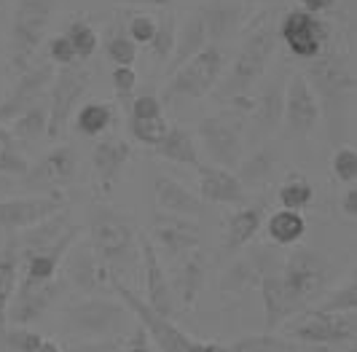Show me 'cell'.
I'll use <instances>...</instances> for the list:
<instances>
[{"label": "cell", "instance_id": "cell-1", "mask_svg": "<svg viewBox=\"0 0 357 352\" xmlns=\"http://www.w3.org/2000/svg\"><path fill=\"white\" fill-rule=\"evenodd\" d=\"M242 8L236 3H207L199 6L191 17L185 19L183 30H178L175 49L167 62V73H175L194 54H199L207 46H215L220 38H226L239 24Z\"/></svg>", "mask_w": 357, "mask_h": 352}, {"label": "cell", "instance_id": "cell-2", "mask_svg": "<svg viewBox=\"0 0 357 352\" xmlns=\"http://www.w3.org/2000/svg\"><path fill=\"white\" fill-rule=\"evenodd\" d=\"M89 247L105 269L119 272V269H132L137 264V256H140L137 231L119 210L107 205H97L89 218Z\"/></svg>", "mask_w": 357, "mask_h": 352}, {"label": "cell", "instance_id": "cell-3", "mask_svg": "<svg viewBox=\"0 0 357 352\" xmlns=\"http://www.w3.org/2000/svg\"><path fill=\"white\" fill-rule=\"evenodd\" d=\"M59 0H17L8 30V62L17 73L33 65L38 46L49 33Z\"/></svg>", "mask_w": 357, "mask_h": 352}, {"label": "cell", "instance_id": "cell-4", "mask_svg": "<svg viewBox=\"0 0 357 352\" xmlns=\"http://www.w3.org/2000/svg\"><path fill=\"white\" fill-rule=\"evenodd\" d=\"M107 282L113 285V291L121 296V304H124L129 312H135L140 325H143L148 336H153V342L161 347V352H229L220 344H213V342H197L191 336H185L178 325L172 323V317H164L159 312H153L148 307V301H143L135 291H129L124 282L119 280L116 272L107 269Z\"/></svg>", "mask_w": 357, "mask_h": 352}, {"label": "cell", "instance_id": "cell-5", "mask_svg": "<svg viewBox=\"0 0 357 352\" xmlns=\"http://www.w3.org/2000/svg\"><path fill=\"white\" fill-rule=\"evenodd\" d=\"M274 52H277V33L268 24L255 27L250 36L242 41L231 71L226 75V81L220 84V97L231 100V97H239V94H250L255 81L266 73Z\"/></svg>", "mask_w": 357, "mask_h": 352}, {"label": "cell", "instance_id": "cell-6", "mask_svg": "<svg viewBox=\"0 0 357 352\" xmlns=\"http://www.w3.org/2000/svg\"><path fill=\"white\" fill-rule=\"evenodd\" d=\"M280 280L285 285L287 296L293 301L296 312H304V307L312 299H317L325 291L328 282V261L322 258L317 250L309 247H296L285 261Z\"/></svg>", "mask_w": 357, "mask_h": 352}, {"label": "cell", "instance_id": "cell-7", "mask_svg": "<svg viewBox=\"0 0 357 352\" xmlns=\"http://www.w3.org/2000/svg\"><path fill=\"white\" fill-rule=\"evenodd\" d=\"M223 73V52L218 46H207L191 59H185L178 71L172 73L169 84L164 89V100L172 103L178 97H194L202 100L215 89Z\"/></svg>", "mask_w": 357, "mask_h": 352}, {"label": "cell", "instance_id": "cell-8", "mask_svg": "<svg viewBox=\"0 0 357 352\" xmlns=\"http://www.w3.org/2000/svg\"><path fill=\"white\" fill-rule=\"evenodd\" d=\"M242 126L245 122H239L231 110L215 113V116H207L199 122V138L218 167H223V170L239 167V161L245 156Z\"/></svg>", "mask_w": 357, "mask_h": 352}, {"label": "cell", "instance_id": "cell-9", "mask_svg": "<svg viewBox=\"0 0 357 352\" xmlns=\"http://www.w3.org/2000/svg\"><path fill=\"white\" fill-rule=\"evenodd\" d=\"M357 331L355 312H304L298 320L287 323V334L304 344H339V342H349Z\"/></svg>", "mask_w": 357, "mask_h": 352}, {"label": "cell", "instance_id": "cell-10", "mask_svg": "<svg viewBox=\"0 0 357 352\" xmlns=\"http://www.w3.org/2000/svg\"><path fill=\"white\" fill-rule=\"evenodd\" d=\"M280 38L287 43L293 57L312 62V59H317L325 52L331 30L314 14H309L304 8H296V11H287L282 22H280Z\"/></svg>", "mask_w": 357, "mask_h": 352}, {"label": "cell", "instance_id": "cell-11", "mask_svg": "<svg viewBox=\"0 0 357 352\" xmlns=\"http://www.w3.org/2000/svg\"><path fill=\"white\" fill-rule=\"evenodd\" d=\"M89 87V71L84 68H62L52 81V108H49V124H46V135L59 138L65 132V126L70 122V113L75 103L84 97V91Z\"/></svg>", "mask_w": 357, "mask_h": 352}, {"label": "cell", "instance_id": "cell-12", "mask_svg": "<svg viewBox=\"0 0 357 352\" xmlns=\"http://www.w3.org/2000/svg\"><path fill=\"white\" fill-rule=\"evenodd\" d=\"M54 81V68L49 62L30 65L24 73H19L17 84L8 91V97L0 103V124L14 122L19 113H24L27 108H33L40 100V94Z\"/></svg>", "mask_w": 357, "mask_h": 352}, {"label": "cell", "instance_id": "cell-13", "mask_svg": "<svg viewBox=\"0 0 357 352\" xmlns=\"http://www.w3.org/2000/svg\"><path fill=\"white\" fill-rule=\"evenodd\" d=\"M282 119L296 135H309L320 122V103H317V94L309 87L304 73H296L287 81Z\"/></svg>", "mask_w": 357, "mask_h": 352}, {"label": "cell", "instance_id": "cell-14", "mask_svg": "<svg viewBox=\"0 0 357 352\" xmlns=\"http://www.w3.org/2000/svg\"><path fill=\"white\" fill-rule=\"evenodd\" d=\"M126 315H129V309L124 304L105 299H86L68 309V323L89 336H105L110 331H116L126 320Z\"/></svg>", "mask_w": 357, "mask_h": 352}, {"label": "cell", "instance_id": "cell-15", "mask_svg": "<svg viewBox=\"0 0 357 352\" xmlns=\"http://www.w3.org/2000/svg\"><path fill=\"white\" fill-rule=\"evenodd\" d=\"M65 210V199L52 196H33V199H0V229L24 231L40 221Z\"/></svg>", "mask_w": 357, "mask_h": 352}, {"label": "cell", "instance_id": "cell-16", "mask_svg": "<svg viewBox=\"0 0 357 352\" xmlns=\"http://www.w3.org/2000/svg\"><path fill=\"white\" fill-rule=\"evenodd\" d=\"M153 240L159 242L172 258L188 256L191 250L202 245V229L194 218H183V215H153Z\"/></svg>", "mask_w": 357, "mask_h": 352}, {"label": "cell", "instance_id": "cell-17", "mask_svg": "<svg viewBox=\"0 0 357 352\" xmlns=\"http://www.w3.org/2000/svg\"><path fill=\"white\" fill-rule=\"evenodd\" d=\"M306 81L325 97H341L355 89V73L344 54H320L312 59Z\"/></svg>", "mask_w": 357, "mask_h": 352}, {"label": "cell", "instance_id": "cell-18", "mask_svg": "<svg viewBox=\"0 0 357 352\" xmlns=\"http://www.w3.org/2000/svg\"><path fill=\"white\" fill-rule=\"evenodd\" d=\"M14 304L8 307V323H17V325H27L38 317L43 315L52 301L59 296V282L49 280V282H30L22 280L14 291Z\"/></svg>", "mask_w": 357, "mask_h": 352}, {"label": "cell", "instance_id": "cell-19", "mask_svg": "<svg viewBox=\"0 0 357 352\" xmlns=\"http://www.w3.org/2000/svg\"><path fill=\"white\" fill-rule=\"evenodd\" d=\"M137 247L143 253V264H145V291H148V307L153 312H159L164 317H172L175 312V301H172V288H169V277L164 274L159 261V253L156 245L140 234L137 237Z\"/></svg>", "mask_w": 357, "mask_h": 352}, {"label": "cell", "instance_id": "cell-20", "mask_svg": "<svg viewBox=\"0 0 357 352\" xmlns=\"http://www.w3.org/2000/svg\"><path fill=\"white\" fill-rule=\"evenodd\" d=\"M132 159V145L121 138H105L94 145L91 151V167H94V175H97V186L100 191L107 194L119 177L124 173L126 161Z\"/></svg>", "mask_w": 357, "mask_h": 352}, {"label": "cell", "instance_id": "cell-21", "mask_svg": "<svg viewBox=\"0 0 357 352\" xmlns=\"http://www.w3.org/2000/svg\"><path fill=\"white\" fill-rule=\"evenodd\" d=\"M199 194L202 202L215 205H239L245 199V186L231 170H223L218 164H199Z\"/></svg>", "mask_w": 357, "mask_h": 352}, {"label": "cell", "instance_id": "cell-22", "mask_svg": "<svg viewBox=\"0 0 357 352\" xmlns=\"http://www.w3.org/2000/svg\"><path fill=\"white\" fill-rule=\"evenodd\" d=\"M78 154L70 145H59L49 154H43L38 164L27 170V183H46V186H65L75 177Z\"/></svg>", "mask_w": 357, "mask_h": 352}, {"label": "cell", "instance_id": "cell-23", "mask_svg": "<svg viewBox=\"0 0 357 352\" xmlns=\"http://www.w3.org/2000/svg\"><path fill=\"white\" fill-rule=\"evenodd\" d=\"M153 194L159 207H164L172 215H183V218H199L204 212V202L199 199L194 191H188L183 183L172 180L169 175L153 177Z\"/></svg>", "mask_w": 357, "mask_h": 352}, {"label": "cell", "instance_id": "cell-24", "mask_svg": "<svg viewBox=\"0 0 357 352\" xmlns=\"http://www.w3.org/2000/svg\"><path fill=\"white\" fill-rule=\"evenodd\" d=\"M204 264H207V258H204L202 247H197L188 256H183V266H178V272H175L172 285L178 291L183 309H194L202 291H204V277H207V266Z\"/></svg>", "mask_w": 357, "mask_h": 352}, {"label": "cell", "instance_id": "cell-25", "mask_svg": "<svg viewBox=\"0 0 357 352\" xmlns=\"http://www.w3.org/2000/svg\"><path fill=\"white\" fill-rule=\"evenodd\" d=\"M282 272V269H280ZM280 272H268L258 277V288H261V299H264V323L268 331H274L282 320L296 315V307L287 296L285 285L280 280Z\"/></svg>", "mask_w": 357, "mask_h": 352}, {"label": "cell", "instance_id": "cell-26", "mask_svg": "<svg viewBox=\"0 0 357 352\" xmlns=\"http://www.w3.org/2000/svg\"><path fill=\"white\" fill-rule=\"evenodd\" d=\"M19 266H22L19 240L11 234L6 245L0 247V331L8 325V307L19 285Z\"/></svg>", "mask_w": 357, "mask_h": 352}, {"label": "cell", "instance_id": "cell-27", "mask_svg": "<svg viewBox=\"0 0 357 352\" xmlns=\"http://www.w3.org/2000/svg\"><path fill=\"white\" fill-rule=\"evenodd\" d=\"M68 229H70V223H68V212L65 210H59L52 218H46V221H40L36 226L24 229V234L17 237L19 256H27V253H36V250H43V247H52Z\"/></svg>", "mask_w": 357, "mask_h": 352}, {"label": "cell", "instance_id": "cell-28", "mask_svg": "<svg viewBox=\"0 0 357 352\" xmlns=\"http://www.w3.org/2000/svg\"><path fill=\"white\" fill-rule=\"evenodd\" d=\"M156 154L167 161H178V164H188V167H199V151L194 135L185 126H167V135L159 140V145H153Z\"/></svg>", "mask_w": 357, "mask_h": 352}, {"label": "cell", "instance_id": "cell-29", "mask_svg": "<svg viewBox=\"0 0 357 352\" xmlns=\"http://www.w3.org/2000/svg\"><path fill=\"white\" fill-rule=\"evenodd\" d=\"M264 226V207L261 205H250V207H239L229 218V226H226V250H239L250 242L252 237L258 234V229Z\"/></svg>", "mask_w": 357, "mask_h": 352}, {"label": "cell", "instance_id": "cell-30", "mask_svg": "<svg viewBox=\"0 0 357 352\" xmlns=\"http://www.w3.org/2000/svg\"><path fill=\"white\" fill-rule=\"evenodd\" d=\"M277 151L274 148H261V151H255L252 156H248L245 161H239V167H236V177H239V183L245 186V189H258V186H264L271 180L274 175V170H277Z\"/></svg>", "mask_w": 357, "mask_h": 352}, {"label": "cell", "instance_id": "cell-31", "mask_svg": "<svg viewBox=\"0 0 357 352\" xmlns=\"http://www.w3.org/2000/svg\"><path fill=\"white\" fill-rule=\"evenodd\" d=\"M266 231H268V240L274 245H293V242H298L306 234V218L298 210L282 207V210L268 215Z\"/></svg>", "mask_w": 357, "mask_h": 352}, {"label": "cell", "instance_id": "cell-32", "mask_svg": "<svg viewBox=\"0 0 357 352\" xmlns=\"http://www.w3.org/2000/svg\"><path fill=\"white\" fill-rule=\"evenodd\" d=\"M70 280L75 285H81L84 291H97V285L107 282V269L100 264V258L94 256V250L89 245L75 253L70 264Z\"/></svg>", "mask_w": 357, "mask_h": 352}, {"label": "cell", "instance_id": "cell-33", "mask_svg": "<svg viewBox=\"0 0 357 352\" xmlns=\"http://www.w3.org/2000/svg\"><path fill=\"white\" fill-rule=\"evenodd\" d=\"M282 108H285V91L274 84V87L266 89L264 94L255 97L252 119L258 122V126H261L264 132H271V129L280 124V119H282Z\"/></svg>", "mask_w": 357, "mask_h": 352}, {"label": "cell", "instance_id": "cell-34", "mask_svg": "<svg viewBox=\"0 0 357 352\" xmlns=\"http://www.w3.org/2000/svg\"><path fill=\"white\" fill-rule=\"evenodd\" d=\"M110 122H113V105H107V103H86L75 116L78 132L86 135V138L102 135L110 126Z\"/></svg>", "mask_w": 357, "mask_h": 352}, {"label": "cell", "instance_id": "cell-35", "mask_svg": "<svg viewBox=\"0 0 357 352\" xmlns=\"http://www.w3.org/2000/svg\"><path fill=\"white\" fill-rule=\"evenodd\" d=\"M46 124H49V110L36 103L24 113H19L8 126V132H14V138H19V140H38L46 135Z\"/></svg>", "mask_w": 357, "mask_h": 352}, {"label": "cell", "instance_id": "cell-36", "mask_svg": "<svg viewBox=\"0 0 357 352\" xmlns=\"http://www.w3.org/2000/svg\"><path fill=\"white\" fill-rule=\"evenodd\" d=\"M175 38H178V19H175V14H164L161 19H156V33H153V41L148 43L156 62H161V65L169 62L172 49H175Z\"/></svg>", "mask_w": 357, "mask_h": 352}, {"label": "cell", "instance_id": "cell-37", "mask_svg": "<svg viewBox=\"0 0 357 352\" xmlns=\"http://www.w3.org/2000/svg\"><path fill=\"white\" fill-rule=\"evenodd\" d=\"M312 196H314L312 183H309L304 175H290L285 183L280 186V191H277L280 205L287 207V210H301V207H306V205L312 202Z\"/></svg>", "mask_w": 357, "mask_h": 352}, {"label": "cell", "instance_id": "cell-38", "mask_svg": "<svg viewBox=\"0 0 357 352\" xmlns=\"http://www.w3.org/2000/svg\"><path fill=\"white\" fill-rule=\"evenodd\" d=\"M252 285H258V272H255V266H252L250 258L234 261V264L226 269L223 280H220L223 293H245V291H250Z\"/></svg>", "mask_w": 357, "mask_h": 352}, {"label": "cell", "instance_id": "cell-39", "mask_svg": "<svg viewBox=\"0 0 357 352\" xmlns=\"http://www.w3.org/2000/svg\"><path fill=\"white\" fill-rule=\"evenodd\" d=\"M105 54L113 65H132L137 57V43L121 30V24H116L105 38Z\"/></svg>", "mask_w": 357, "mask_h": 352}, {"label": "cell", "instance_id": "cell-40", "mask_svg": "<svg viewBox=\"0 0 357 352\" xmlns=\"http://www.w3.org/2000/svg\"><path fill=\"white\" fill-rule=\"evenodd\" d=\"M65 38L70 41L75 59H89L91 54L97 52V33L91 30L89 22H84V19L70 22L68 30H65Z\"/></svg>", "mask_w": 357, "mask_h": 352}, {"label": "cell", "instance_id": "cell-41", "mask_svg": "<svg viewBox=\"0 0 357 352\" xmlns=\"http://www.w3.org/2000/svg\"><path fill=\"white\" fill-rule=\"evenodd\" d=\"M167 126L169 124L164 122V116H159V119H135V116H129L132 138L145 142V145H159V140L167 135Z\"/></svg>", "mask_w": 357, "mask_h": 352}, {"label": "cell", "instance_id": "cell-42", "mask_svg": "<svg viewBox=\"0 0 357 352\" xmlns=\"http://www.w3.org/2000/svg\"><path fill=\"white\" fill-rule=\"evenodd\" d=\"M293 347L287 344L285 339L271 334L261 336H248V339H239L236 344L229 347V352H290Z\"/></svg>", "mask_w": 357, "mask_h": 352}, {"label": "cell", "instance_id": "cell-43", "mask_svg": "<svg viewBox=\"0 0 357 352\" xmlns=\"http://www.w3.org/2000/svg\"><path fill=\"white\" fill-rule=\"evenodd\" d=\"M320 312H355L357 309V285L355 280L341 285L336 293H331L328 299L317 307Z\"/></svg>", "mask_w": 357, "mask_h": 352}, {"label": "cell", "instance_id": "cell-44", "mask_svg": "<svg viewBox=\"0 0 357 352\" xmlns=\"http://www.w3.org/2000/svg\"><path fill=\"white\" fill-rule=\"evenodd\" d=\"M110 81H113V89H116V97L126 103L132 97V91L137 87V73L132 65H116L113 73H110Z\"/></svg>", "mask_w": 357, "mask_h": 352}, {"label": "cell", "instance_id": "cell-45", "mask_svg": "<svg viewBox=\"0 0 357 352\" xmlns=\"http://www.w3.org/2000/svg\"><path fill=\"white\" fill-rule=\"evenodd\" d=\"M153 33H156V19L148 17V14H135L126 24V36L140 46H148L153 41Z\"/></svg>", "mask_w": 357, "mask_h": 352}, {"label": "cell", "instance_id": "cell-46", "mask_svg": "<svg viewBox=\"0 0 357 352\" xmlns=\"http://www.w3.org/2000/svg\"><path fill=\"white\" fill-rule=\"evenodd\" d=\"M30 164L19 151L11 148V142H0V173L3 175H27Z\"/></svg>", "mask_w": 357, "mask_h": 352}, {"label": "cell", "instance_id": "cell-47", "mask_svg": "<svg viewBox=\"0 0 357 352\" xmlns=\"http://www.w3.org/2000/svg\"><path fill=\"white\" fill-rule=\"evenodd\" d=\"M333 173H336V177L339 180H344V183H355L357 177V154L355 148H339L336 151V156H333Z\"/></svg>", "mask_w": 357, "mask_h": 352}, {"label": "cell", "instance_id": "cell-48", "mask_svg": "<svg viewBox=\"0 0 357 352\" xmlns=\"http://www.w3.org/2000/svg\"><path fill=\"white\" fill-rule=\"evenodd\" d=\"M6 342H8L11 350L17 352H36L43 342V336L36 334V331H27V328H14V331L6 334Z\"/></svg>", "mask_w": 357, "mask_h": 352}, {"label": "cell", "instance_id": "cell-49", "mask_svg": "<svg viewBox=\"0 0 357 352\" xmlns=\"http://www.w3.org/2000/svg\"><path fill=\"white\" fill-rule=\"evenodd\" d=\"M49 59H52L54 65H59V68H70L75 65L78 59H75V52H73L70 41L65 36H56L49 41Z\"/></svg>", "mask_w": 357, "mask_h": 352}, {"label": "cell", "instance_id": "cell-50", "mask_svg": "<svg viewBox=\"0 0 357 352\" xmlns=\"http://www.w3.org/2000/svg\"><path fill=\"white\" fill-rule=\"evenodd\" d=\"M129 110H132L135 119H159L161 103H159V97H153V94H143V97H137V100L132 103Z\"/></svg>", "mask_w": 357, "mask_h": 352}, {"label": "cell", "instance_id": "cell-51", "mask_svg": "<svg viewBox=\"0 0 357 352\" xmlns=\"http://www.w3.org/2000/svg\"><path fill=\"white\" fill-rule=\"evenodd\" d=\"M124 352H151L148 350V331H145L143 325H137L132 334L126 336Z\"/></svg>", "mask_w": 357, "mask_h": 352}, {"label": "cell", "instance_id": "cell-52", "mask_svg": "<svg viewBox=\"0 0 357 352\" xmlns=\"http://www.w3.org/2000/svg\"><path fill=\"white\" fill-rule=\"evenodd\" d=\"M341 210L347 218H357V189H347L341 196Z\"/></svg>", "mask_w": 357, "mask_h": 352}, {"label": "cell", "instance_id": "cell-53", "mask_svg": "<svg viewBox=\"0 0 357 352\" xmlns=\"http://www.w3.org/2000/svg\"><path fill=\"white\" fill-rule=\"evenodd\" d=\"M116 3H129V6H153V8H167V6H175L183 0H116Z\"/></svg>", "mask_w": 357, "mask_h": 352}, {"label": "cell", "instance_id": "cell-54", "mask_svg": "<svg viewBox=\"0 0 357 352\" xmlns=\"http://www.w3.org/2000/svg\"><path fill=\"white\" fill-rule=\"evenodd\" d=\"M301 6H304V11L309 14H317V11H325V8H331L336 0H298Z\"/></svg>", "mask_w": 357, "mask_h": 352}, {"label": "cell", "instance_id": "cell-55", "mask_svg": "<svg viewBox=\"0 0 357 352\" xmlns=\"http://www.w3.org/2000/svg\"><path fill=\"white\" fill-rule=\"evenodd\" d=\"M113 344H81V347H70L65 352H110Z\"/></svg>", "mask_w": 357, "mask_h": 352}, {"label": "cell", "instance_id": "cell-56", "mask_svg": "<svg viewBox=\"0 0 357 352\" xmlns=\"http://www.w3.org/2000/svg\"><path fill=\"white\" fill-rule=\"evenodd\" d=\"M36 352H62V350H59V344H56V342H46V339H43V342H40V347H38Z\"/></svg>", "mask_w": 357, "mask_h": 352}, {"label": "cell", "instance_id": "cell-57", "mask_svg": "<svg viewBox=\"0 0 357 352\" xmlns=\"http://www.w3.org/2000/svg\"><path fill=\"white\" fill-rule=\"evenodd\" d=\"M0 142H14V135H11V132H8L3 124H0Z\"/></svg>", "mask_w": 357, "mask_h": 352}, {"label": "cell", "instance_id": "cell-58", "mask_svg": "<svg viewBox=\"0 0 357 352\" xmlns=\"http://www.w3.org/2000/svg\"><path fill=\"white\" fill-rule=\"evenodd\" d=\"M250 3H274V0H250Z\"/></svg>", "mask_w": 357, "mask_h": 352}, {"label": "cell", "instance_id": "cell-59", "mask_svg": "<svg viewBox=\"0 0 357 352\" xmlns=\"http://www.w3.org/2000/svg\"><path fill=\"white\" fill-rule=\"evenodd\" d=\"M352 352H357V350H352Z\"/></svg>", "mask_w": 357, "mask_h": 352}, {"label": "cell", "instance_id": "cell-60", "mask_svg": "<svg viewBox=\"0 0 357 352\" xmlns=\"http://www.w3.org/2000/svg\"><path fill=\"white\" fill-rule=\"evenodd\" d=\"M0 3H3V0H0Z\"/></svg>", "mask_w": 357, "mask_h": 352}]
</instances>
